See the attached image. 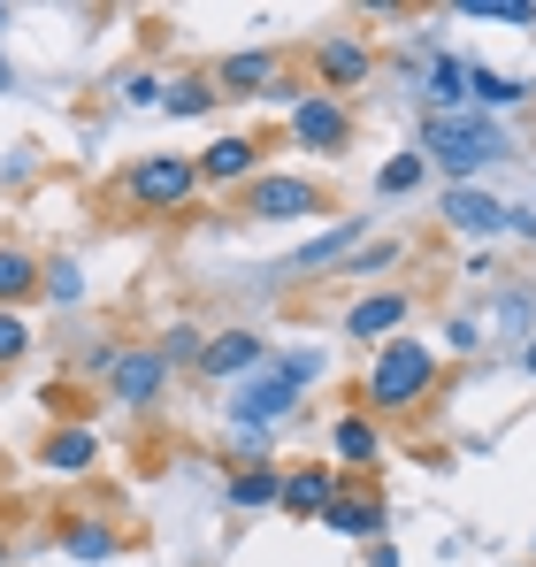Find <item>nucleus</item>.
Returning <instances> with one entry per match:
<instances>
[{
	"label": "nucleus",
	"mask_w": 536,
	"mask_h": 567,
	"mask_svg": "<svg viewBox=\"0 0 536 567\" xmlns=\"http://www.w3.org/2000/svg\"><path fill=\"white\" fill-rule=\"evenodd\" d=\"M437 377V353L422 346V338H391L383 353H375V369H368V406H383V414H399V406H414L422 391Z\"/></svg>",
	"instance_id": "f257e3e1"
},
{
	"label": "nucleus",
	"mask_w": 536,
	"mask_h": 567,
	"mask_svg": "<svg viewBox=\"0 0 536 567\" xmlns=\"http://www.w3.org/2000/svg\"><path fill=\"white\" fill-rule=\"evenodd\" d=\"M422 146L445 162V169H483L491 154H506V138H498V123H483V115H437L430 107V123H422Z\"/></svg>",
	"instance_id": "f03ea898"
},
{
	"label": "nucleus",
	"mask_w": 536,
	"mask_h": 567,
	"mask_svg": "<svg viewBox=\"0 0 536 567\" xmlns=\"http://www.w3.org/2000/svg\"><path fill=\"white\" fill-rule=\"evenodd\" d=\"M315 369H322L315 353H291V361H276V369L261 361V369H254V383H246V391L230 399V414H238V422H254V430H261V422H276V414H291L299 383L315 377Z\"/></svg>",
	"instance_id": "7ed1b4c3"
},
{
	"label": "nucleus",
	"mask_w": 536,
	"mask_h": 567,
	"mask_svg": "<svg viewBox=\"0 0 536 567\" xmlns=\"http://www.w3.org/2000/svg\"><path fill=\"white\" fill-rule=\"evenodd\" d=\"M192 185H199V169H192L184 154H154V162H138V169H131V185H123V192H131L138 207H184Z\"/></svg>",
	"instance_id": "20e7f679"
},
{
	"label": "nucleus",
	"mask_w": 536,
	"mask_h": 567,
	"mask_svg": "<svg viewBox=\"0 0 536 567\" xmlns=\"http://www.w3.org/2000/svg\"><path fill=\"white\" fill-rule=\"evenodd\" d=\"M254 215L261 223H299V215H322V192L307 177H261L254 185Z\"/></svg>",
	"instance_id": "39448f33"
},
{
	"label": "nucleus",
	"mask_w": 536,
	"mask_h": 567,
	"mask_svg": "<svg viewBox=\"0 0 536 567\" xmlns=\"http://www.w3.org/2000/svg\"><path fill=\"white\" fill-rule=\"evenodd\" d=\"M291 131L315 146V154H338L346 146V107L330 93H315V100H299V115H291Z\"/></svg>",
	"instance_id": "423d86ee"
},
{
	"label": "nucleus",
	"mask_w": 536,
	"mask_h": 567,
	"mask_svg": "<svg viewBox=\"0 0 536 567\" xmlns=\"http://www.w3.org/2000/svg\"><path fill=\"white\" fill-rule=\"evenodd\" d=\"M261 361H268V346L254 330H223L215 346H199V369L207 377H238V369H261Z\"/></svg>",
	"instance_id": "0eeeda50"
},
{
	"label": "nucleus",
	"mask_w": 536,
	"mask_h": 567,
	"mask_svg": "<svg viewBox=\"0 0 536 567\" xmlns=\"http://www.w3.org/2000/svg\"><path fill=\"white\" fill-rule=\"evenodd\" d=\"M437 215H445L452 230H514V223H522V215H506V207H498V199H483V192H445V207H437Z\"/></svg>",
	"instance_id": "6e6552de"
},
{
	"label": "nucleus",
	"mask_w": 536,
	"mask_h": 567,
	"mask_svg": "<svg viewBox=\"0 0 536 567\" xmlns=\"http://www.w3.org/2000/svg\"><path fill=\"white\" fill-rule=\"evenodd\" d=\"M284 506H291V514H330V506H338V475L330 468H299L291 483H284Z\"/></svg>",
	"instance_id": "1a4fd4ad"
},
{
	"label": "nucleus",
	"mask_w": 536,
	"mask_h": 567,
	"mask_svg": "<svg viewBox=\"0 0 536 567\" xmlns=\"http://www.w3.org/2000/svg\"><path fill=\"white\" fill-rule=\"evenodd\" d=\"M375 522H383V498H375V491H338L330 529H346V537H375Z\"/></svg>",
	"instance_id": "9d476101"
},
{
	"label": "nucleus",
	"mask_w": 536,
	"mask_h": 567,
	"mask_svg": "<svg viewBox=\"0 0 536 567\" xmlns=\"http://www.w3.org/2000/svg\"><path fill=\"white\" fill-rule=\"evenodd\" d=\"M399 322H406V299H399V291H383V299H360L353 315H346V330H353V338H383V330H399Z\"/></svg>",
	"instance_id": "9b49d317"
},
{
	"label": "nucleus",
	"mask_w": 536,
	"mask_h": 567,
	"mask_svg": "<svg viewBox=\"0 0 536 567\" xmlns=\"http://www.w3.org/2000/svg\"><path fill=\"white\" fill-rule=\"evenodd\" d=\"M162 383V353H123L115 361V399H154Z\"/></svg>",
	"instance_id": "f8f14e48"
},
{
	"label": "nucleus",
	"mask_w": 536,
	"mask_h": 567,
	"mask_svg": "<svg viewBox=\"0 0 536 567\" xmlns=\"http://www.w3.org/2000/svg\"><path fill=\"white\" fill-rule=\"evenodd\" d=\"M246 169H254V146L246 138H215L207 162H199V177H246Z\"/></svg>",
	"instance_id": "ddd939ff"
},
{
	"label": "nucleus",
	"mask_w": 536,
	"mask_h": 567,
	"mask_svg": "<svg viewBox=\"0 0 536 567\" xmlns=\"http://www.w3.org/2000/svg\"><path fill=\"white\" fill-rule=\"evenodd\" d=\"M322 78H330V85H360V78H368V54L346 47V39H338V47H322Z\"/></svg>",
	"instance_id": "4468645a"
},
{
	"label": "nucleus",
	"mask_w": 536,
	"mask_h": 567,
	"mask_svg": "<svg viewBox=\"0 0 536 567\" xmlns=\"http://www.w3.org/2000/svg\"><path fill=\"white\" fill-rule=\"evenodd\" d=\"M47 468H62V475L92 468V437H85V430H62V437L47 445Z\"/></svg>",
	"instance_id": "2eb2a0df"
},
{
	"label": "nucleus",
	"mask_w": 536,
	"mask_h": 567,
	"mask_svg": "<svg viewBox=\"0 0 536 567\" xmlns=\"http://www.w3.org/2000/svg\"><path fill=\"white\" fill-rule=\"evenodd\" d=\"M39 284V269H31V254H16V246H0V299H23Z\"/></svg>",
	"instance_id": "dca6fc26"
},
{
	"label": "nucleus",
	"mask_w": 536,
	"mask_h": 567,
	"mask_svg": "<svg viewBox=\"0 0 536 567\" xmlns=\"http://www.w3.org/2000/svg\"><path fill=\"white\" fill-rule=\"evenodd\" d=\"M276 78V54H230L223 62V85H268Z\"/></svg>",
	"instance_id": "f3484780"
},
{
	"label": "nucleus",
	"mask_w": 536,
	"mask_h": 567,
	"mask_svg": "<svg viewBox=\"0 0 536 567\" xmlns=\"http://www.w3.org/2000/svg\"><path fill=\"white\" fill-rule=\"evenodd\" d=\"M338 453H346L353 468H375V430H368V422H338Z\"/></svg>",
	"instance_id": "a211bd4d"
},
{
	"label": "nucleus",
	"mask_w": 536,
	"mask_h": 567,
	"mask_svg": "<svg viewBox=\"0 0 536 567\" xmlns=\"http://www.w3.org/2000/svg\"><path fill=\"white\" fill-rule=\"evenodd\" d=\"M467 85H475V100H491V107H514V100H522V85L498 78V70H467Z\"/></svg>",
	"instance_id": "6ab92c4d"
},
{
	"label": "nucleus",
	"mask_w": 536,
	"mask_h": 567,
	"mask_svg": "<svg viewBox=\"0 0 536 567\" xmlns=\"http://www.w3.org/2000/svg\"><path fill=\"white\" fill-rule=\"evenodd\" d=\"M230 498H238V506H261V498H284V483H276L268 468H246L238 483H230Z\"/></svg>",
	"instance_id": "aec40b11"
},
{
	"label": "nucleus",
	"mask_w": 536,
	"mask_h": 567,
	"mask_svg": "<svg viewBox=\"0 0 536 567\" xmlns=\"http://www.w3.org/2000/svg\"><path fill=\"white\" fill-rule=\"evenodd\" d=\"M467 16H498V23H536L529 0H467Z\"/></svg>",
	"instance_id": "412c9836"
},
{
	"label": "nucleus",
	"mask_w": 536,
	"mask_h": 567,
	"mask_svg": "<svg viewBox=\"0 0 536 567\" xmlns=\"http://www.w3.org/2000/svg\"><path fill=\"white\" fill-rule=\"evenodd\" d=\"M207 85H199V78H192V85H177V93H162V107H169V115H199V107H207Z\"/></svg>",
	"instance_id": "4be33fe9"
},
{
	"label": "nucleus",
	"mask_w": 536,
	"mask_h": 567,
	"mask_svg": "<svg viewBox=\"0 0 536 567\" xmlns=\"http://www.w3.org/2000/svg\"><path fill=\"white\" fill-rule=\"evenodd\" d=\"M414 185H422V162H414V154H399V162L383 169V192H414Z\"/></svg>",
	"instance_id": "5701e85b"
},
{
	"label": "nucleus",
	"mask_w": 536,
	"mask_h": 567,
	"mask_svg": "<svg viewBox=\"0 0 536 567\" xmlns=\"http://www.w3.org/2000/svg\"><path fill=\"white\" fill-rule=\"evenodd\" d=\"M70 553L78 560H100V553H115V537L107 529H70Z\"/></svg>",
	"instance_id": "b1692460"
},
{
	"label": "nucleus",
	"mask_w": 536,
	"mask_h": 567,
	"mask_svg": "<svg viewBox=\"0 0 536 567\" xmlns=\"http://www.w3.org/2000/svg\"><path fill=\"white\" fill-rule=\"evenodd\" d=\"M23 346H31V330H23V322H16V315H0V361H16V353H23Z\"/></svg>",
	"instance_id": "393cba45"
},
{
	"label": "nucleus",
	"mask_w": 536,
	"mask_h": 567,
	"mask_svg": "<svg viewBox=\"0 0 536 567\" xmlns=\"http://www.w3.org/2000/svg\"><path fill=\"white\" fill-rule=\"evenodd\" d=\"M47 284H54V299H78V291H85V277H78L70 261H62V269H54V277H47Z\"/></svg>",
	"instance_id": "a878e982"
},
{
	"label": "nucleus",
	"mask_w": 536,
	"mask_h": 567,
	"mask_svg": "<svg viewBox=\"0 0 536 567\" xmlns=\"http://www.w3.org/2000/svg\"><path fill=\"white\" fill-rule=\"evenodd\" d=\"M529 369H536V346H529Z\"/></svg>",
	"instance_id": "bb28decb"
},
{
	"label": "nucleus",
	"mask_w": 536,
	"mask_h": 567,
	"mask_svg": "<svg viewBox=\"0 0 536 567\" xmlns=\"http://www.w3.org/2000/svg\"><path fill=\"white\" fill-rule=\"evenodd\" d=\"M0 23H8V8H0Z\"/></svg>",
	"instance_id": "cd10ccee"
}]
</instances>
